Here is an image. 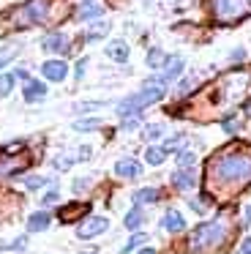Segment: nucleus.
<instances>
[{"label":"nucleus","mask_w":251,"mask_h":254,"mask_svg":"<svg viewBox=\"0 0 251 254\" xmlns=\"http://www.w3.org/2000/svg\"><path fill=\"white\" fill-rule=\"evenodd\" d=\"M164 134V126H158V123H150V126H145V131H142V137L147 139V142H153V139H158Z\"/></svg>","instance_id":"393cba45"},{"label":"nucleus","mask_w":251,"mask_h":254,"mask_svg":"<svg viewBox=\"0 0 251 254\" xmlns=\"http://www.w3.org/2000/svg\"><path fill=\"white\" fill-rule=\"evenodd\" d=\"M145 241H147V235H145V232H134V235H131V241L123 246V254H128L131 249H136L139 243H145Z\"/></svg>","instance_id":"c85d7f7f"},{"label":"nucleus","mask_w":251,"mask_h":254,"mask_svg":"<svg viewBox=\"0 0 251 254\" xmlns=\"http://www.w3.org/2000/svg\"><path fill=\"white\" fill-rule=\"evenodd\" d=\"M107 58L115 63H126L128 61V44L126 41H109L107 44Z\"/></svg>","instance_id":"ddd939ff"},{"label":"nucleus","mask_w":251,"mask_h":254,"mask_svg":"<svg viewBox=\"0 0 251 254\" xmlns=\"http://www.w3.org/2000/svg\"><path fill=\"white\" fill-rule=\"evenodd\" d=\"M30 164V159H27L25 153H11V150H0V181L3 178H11L16 175V172H22L25 167Z\"/></svg>","instance_id":"423d86ee"},{"label":"nucleus","mask_w":251,"mask_h":254,"mask_svg":"<svg viewBox=\"0 0 251 254\" xmlns=\"http://www.w3.org/2000/svg\"><path fill=\"white\" fill-rule=\"evenodd\" d=\"M55 202H58V186H52L47 194H44V199H41L44 208H47V205H55Z\"/></svg>","instance_id":"473e14b6"},{"label":"nucleus","mask_w":251,"mask_h":254,"mask_svg":"<svg viewBox=\"0 0 251 254\" xmlns=\"http://www.w3.org/2000/svg\"><path fill=\"white\" fill-rule=\"evenodd\" d=\"M136 254H156V249H142V252H136Z\"/></svg>","instance_id":"37998d69"},{"label":"nucleus","mask_w":251,"mask_h":254,"mask_svg":"<svg viewBox=\"0 0 251 254\" xmlns=\"http://www.w3.org/2000/svg\"><path fill=\"white\" fill-rule=\"evenodd\" d=\"M14 55H16V47H11V50L0 52V68H3V66H5V63H8V61H11V58H14Z\"/></svg>","instance_id":"e433bc0d"},{"label":"nucleus","mask_w":251,"mask_h":254,"mask_svg":"<svg viewBox=\"0 0 251 254\" xmlns=\"http://www.w3.org/2000/svg\"><path fill=\"white\" fill-rule=\"evenodd\" d=\"M41 74H44V79H49V82H63V79L68 77V63L47 61V63H41Z\"/></svg>","instance_id":"6e6552de"},{"label":"nucleus","mask_w":251,"mask_h":254,"mask_svg":"<svg viewBox=\"0 0 251 254\" xmlns=\"http://www.w3.org/2000/svg\"><path fill=\"white\" fill-rule=\"evenodd\" d=\"M85 189H90V178H76V181H74V191L82 194Z\"/></svg>","instance_id":"c9c22d12"},{"label":"nucleus","mask_w":251,"mask_h":254,"mask_svg":"<svg viewBox=\"0 0 251 254\" xmlns=\"http://www.w3.org/2000/svg\"><path fill=\"white\" fill-rule=\"evenodd\" d=\"M41 47L47 52H65L68 50V39H65L63 33H49L47 39L41 41Z\"/></svg>","instance_id":"dca6fc26"},{"label":"nucleus","mask_w":251,"mask_h":254,"mask_svg":"<svg viewBox=\"0 0 251 254\" xmlns=\"http://www.w3.org/2000/svg\"><path fill=\"white\" fill-rule=\"evenodd\" d=\"M196 161V153L194 150H178V164L180 167H191Z\"/></svg>","instance_id":"cd10ccee"},{"label":"nucleus","mask_w":251,"mask_h":254,"mask_svg":"<svg viewBox=\"0 0 251 254\" xmlns=\"http://www.w3.org/2000/svg\"><path fill=\"white\" fill-rule=\"evenodd\" d=\"M142 221H145V213H142V208L136 205V208H131L128 213H126L123 224L128 227V230H139V227H142Z\"/></svg>","instance_id":"4be33fe9"},{"label":"nucleus","mask_w":251,"mask_h":254,"mask_svg":"<svg viewBox=\"0 0 251 254\" xmlns=\"http://www.w3.org/2000/svg\"><path fill=\"white\" fill-rule=\"evenodd\" d=\"M22 96H25V101H38L47 96V85L38 82V79H27L25 88H22Z\"/></svg>","instance_id":"f8f14e48"},{"label":"nucleus","mask_w":251,"mask_h":254,"mask_svg":"<svg viewBox=\"0 0 251 254\" xmlns=\"http://www.w3.org/2000/svg\"><path fill=\"white\" fill-rule=\"evenodd\" d=\"M224 131L235 134L238 131V121H235V118H224Z\"/></svg>","instance_id":"4c0bfd02"},{"label":"nucleus","mask_w":251,"mask_h":254,"mask_svg":"<svg viewBox=\"0 0 251 254\" xmlns=\"http://www.w3.org/2000/svg\"><path fill=\"white\" fill-rule=\"evenodd\" d=\"M164 93H167V79L164 77H156V79H147V82H142L139 93H131L126 96L123 101H118V115L120 118H131V115H139L142 110H147L150 104H156V101L164 99Z\"/></svg>","instance_id":"7ed1b4c3"},{"label":"nucleus","mask_w":251,"mask_h":254,"mask_svg":"<svg viewBox=\"0 0 251 254\" xmlns=\"http://www.w3.org/2000/svg\"><path fill=\"white\" fill-rule=\"evenodd\" d=\"M98 126H101V121H98V118H87V121H76L74 123L76 131H93V128H98Z\"/></svg>","instance_id":"bb28decb"},{"label":"nucleus","mask_w":251,"mask_h":254,"mask_svg":"<svg viewBox=\"0 0 251 254\" xmlns=\"http://www.w3.org/2000/svg\"><path fill=\"white\" fill-rule=\"evenodd\" d=\"M164 61H167V55H164L158 47H153L150 52H147V58H145V63H147V68H161L164 66Z\"/></svg>","instance_id":"5701e85b"},{"label":"nucleus","mask_w":251,"mask_h":254,"mask_svg":"<svg viewBox=\"0 0 251 254\" xmlns=\"http://www.w3.org/2000/svg\"><path fill=\"white\" fill-rule=\"evenodd\" d=\"M87 210H90V205H87V202L65 205V208H60V221H74V219H79V216H85Z\"/></svg>","instance_id":"a211bd4d"},{"label":"nucleus","mask_w":251,"mask_h":254,"mask_svg":"<svg viewBox=\"0 0 251 254\" xmlns=\"http://www.w3.org/2000/svg\"><path fill=\"white\" fill-rule=\"evenodd\" d=\"M161 224H164L167 232H180L186 227V219H183V213H178V210H167V216L161 219Z\"/></svg>","instance_id":"6ab92c4d"},{"label":"nucleus","mask_w":251,"mask_h":254,"mask_svg":"<svg viewBox=\"0 0 251 254\" xmlns=\"http://www.w3.org/2000/svg\"><path fill=\"white\" fill-rule=\"evenodd\" d=\"M52 221V216L47 210H38V213H30L27 216V232H44Z\"/></svg>","instance_id":"2eb2a0df"},{"label":"nucleus","mask_w":251,"mask_h":254,"mask_svg":"<svg viewBox=\"0 0 251 254\" xmlns=\"http://www.w3.org/2000/svg\"><path fill=\"white\" fill-rule=\"evenodd\" d=\"M14 74H0V99H5V96L14 90Z\"/></svg>","instance_id":"b1692460"},{"label":"nucleus","mask_w":251,"mask_h":254,"mask_svg":"<svg viewBox=\"0 0 251 254\" xmlns=\"http://www.w3.org/2000/svg\"><path fill=\"white\" fill-rule=\"evenodd\" d=\"M246 115L251 118V101H249V104H246Z\"/></svg>","instance_id":"c03bdc74"},{"label":"nucleus","mask_w":251,"mask_h":254,"mask_svg":"<svg viewBox=\"0 0 251 254\" xmlns=\"http://www.w3.org/2000/svg\"><path fill=\"white\" fill-rule=\"evenodd\" d=\"M158 197H161V191H158V189H139V191H134V202L136 205L158 202Z\"/></svg>","instance_id":"412c9836"},{"label":"nucleus","mask_w":251,"mask_h":254,"mask_svg":"<svg viewBox=\"0 0 251 254\" xmlns=\"http://www.w3.org/2000/svg\"><path fill=\"white\" fill-rule=\"evenodd\" d=\"M44 183H47V181H44V178H38V175H30V178H25V186L30 189V191H33V189H41Z\"/></svg>","instance_id":"72a5a7b5"},{"label":"nucleus","mask_w":251,"mask_h":254,"mask_svg":"<svg viewBox=\"0 0 251 254\" xmlns=\"http://www.w3.org/2000/svg\"><path fill=\"white\" fill-rule=\"evenodd\" d=\"M172 186L180 189V191H188V189L196 186V172L191 167H180L178 172H172Z\"/></svg>","instance_id":"1a4fd4ad"},{"label":"nucleus","mask_w":251,"mask_h":254,"mask_svg":"<svg viewBox=\"0 0 251 254\" xmlns=\"http://www.w3.org/2000/svg\"><path fill=\"white\" fill-rule=\"evenodd\" d=\"M161 68H164V74H161V77L169 82V79H175V77H180V74H183L186 63H183V58H178V55H175V58H167Z\"/></svg>","instance_id":"4468645a"},{"label":"nucleus","mask_w":251,"mask_h":254,"mask_svg":"<svg viewBox=\"0 0 251 254\" xmlns=\"http://www.w3.org/2000/svg\"><path fill=\"white\" fill-rule=\"evenodd\" d=\"M14 77H19V79H25V82H27V79H30V74H27L25 68H16V74H14Z\"/></svg>","instance_id":"a19ab883"},{"label":"nucleus","mask_w":251,"mask_h":254,"mask_svg":"<svg viewBox=\"0 0 251 254\" xmlns=\"http://www.w3.org/2000/svg\"><path fill=\"white\" fill-rule=\"evenodd\" d=\"M207 183L213 191H238L246 183H251V148L232 145L224 148L207 161Z\"/></svg>","instance_id":"f257e3e1"},{"label":"nucleus","mask_w":251,"mask_h":254,"mask_svg":"<svg viewBox=\"0 0 251 254\" xmlns=\"http://www.w3.org/2000/svg\"><path fill=\"white\" fill-rule=\"evenodd\" d=\"M115 175L118 178H139L142 175V164L136 159H120L115 164Z\"/></svg>","instance_id":"9b49d317"},{"label":"nucleus","mask_w":251,"mask_h":254,"mask_svg":"<svg viewBox=\"0 0 251 254\" xmlns=\"http://www.w3.org/2000/svg\"><path fill=\"white\" fill-rule=\"evenodd\" d=\"M27 246V238H16V241L11 243H0V249H11V252H19V249Z\"/></svg>","instance_id":"7c9ffc66"},{"label":"nucleus","mask_w":251,"mask_h":254,"mask_svg":"<svg viewBox=\"0 0 251 254\" xmlns=\"http://www.w3.org/2000/svg\"><path fill=\"white\" fill-rule=\"evenodd\" d=\"M123 131H134V128H139V115H131V118H123Z\"/></svg>","instance_id":"2f4dec72"},{"label":"nucleus","mask_w":251,"mask_h":254,"mask_svg":"<svg viewBox=\"0 0 251 254\" xmlns=\"http://www.w3.org/2000/svg\"><path fill=\"white\" fill-rule=\"evenodd\" d=\"M167 153H169V150L164 148V145H150V148L145 150V161H147V164H153V167H158V164H164Z\"/></svg>","instance_id":"aec40b11"},{"label":"nucleus","mask_w":251,"mask_h":254,"mask_svg":"<svg viewBox=\"0 0 251 254\" xmlns=\"http://www.w3.org/2000/svg\"><path fill=\"white\" fill-rule=\"evenodd\" d=\"M210 14L221 25L238 22L251 17V0H210Z\"/></svg>","instance_id":"39448f33"},{"label":"nucleus","mask_w":251,"mask_h":254,"mask_svg":"<svg viewBox=\"0 0 251 254\" xmlns=\"http://www.w3.org/2000/svg\"><path fill=\"white\" fill-rule=\"evenodd\" d=\"M194 82H196L194 77H186V79H180V85H178V96H186V93H191V88H194Z\"/></svg>","instance_id":"c756f323"},{"label":"nucleus","mask_w":251,"mask_h":254,"mask_svg":"<svg viewBox=\"0 0 251 254\" xmlns=\"http://www.w3.org/2000/svg\"><path fill=\"white\" fill-rule=\"evenodd\" d=\"M85 68H87V58H82V61L76 63V79H82V77H85Z\"/></svg>","instance_id":"58836bf2"},{"label":"nucleus","mask_w":251,"mask_h":254,"mask_svg":"<svg viewBox=\"0 0 251 254\" xmlns=\"http://www.w3.org/2000/svg\"><path fill=\"white\" fill-rule=\"evenodd\" d=\"M109 19H93V25L87 28V33H85V39L87 41H98V39H104V36L109 33Z\"/></svg>","instance_id":"f3484780"},{"label":"nucleus","mask_w":251,"mask_h":254,"mask_svg":"<svg viewBox=\"0 0 251 254\" xmlns=\"http://www.w3.org/2000/svg\"><path fill=\"white\" fill-rule=\"evenodd\" d=\"M14 28H33V25L49 22L52 17V0H27L14 14Z\"/></svg>","instance_id":"20e7f679"},{"label":"nucleus","mask_w":251,"mask_h":254,"mask_svg":"<svg viewBox=\"0 0 251 254\" xmlns=\"http://www.w3.org/2000/svg\"><path fill=\"white\" fill-rule=\"evenodd\" d=\"M101 14H104V6L96 3V0H82V6L76 8V19H82V22H93Z\"/></svg>","instance_id":"9d476101"},{"label":"nucleus","mask_w":251,"mask_h":254,"mask_svg":"<svg viewBox=\"0 0 251 254\" xmlns=\"http://www.w3.org/2000/svg\"><path fill=\"white\" fill-rule=\"evenodd\" d=\"M229 241V221L227 219H213L199 224L188 238V249L194 254H216L224 243Z\"/></svg>","instance_id":"f03ea898"},{"label":"nucleus","mask_w":251,"mask_h":254,"mask_svg":"<svg viewBox=\"0 0 251 254\" xmlns=\"http://www.w3.org/2000/svg\"><path fill=\"white\" fill-rule=\"evenodd\" d=\"M240 252H243V254H251V238H246V241L240 243Z\"/></svg>","instance_id":"ea45409f"},{"label":"nucleus","mask_w":251,"mask_h":254,"mask_svg":"<svg viewBox=\"0 0 251 254\" xmlns=\"http://www.w3.org/2000/svg\"><path fill=\"white\" fill-rule=\"evenodd\" d=\"M74 161L76 159H71V156H58V159H55V167H58V170H68Z\"/></svg>","instance_id":"f704fd0d"},{"label":"nucleus","mask_w":251,"mask_h":254,"mask_svg":"<svg viewBox=\"0 0 251 254\" xmlns=\"http://www.w3.org/2000/svg\"><path fill=\"white\" fill-rule=\"evenodd\" d=\"M101 107H107V101H82V104L74 107V112H96Z\"/></svg>","instance_id":"a878e982"},{"label":"nucleus","mask_w":251,"mask_h":254,"mask_svg":"<svg viewBox=\"0 0 251 254\" xmlns=\"http://www.w3.org/2000/svg\"><path fill=\"white\" fill-rule=\"evenodd\" d=\"M107 227H109L107 216H87V219L76 227V238H82V241L96 238V235H101V232H107Z\"/></svg>","instance_id":"0eeeda50"},{"label":"nucleus","mask_w":251,"mask_h":254,"mask_svg":"<svg viewBox=\"0 0 251 254\" xmlns=\"http://www.w3.org/2000/svg\"><path fill=\"white\" fill-rule=\"evenodd\" d=\"M243 224H251V205L243 210Z\"/></svg>","instance_id":"79ce46f5"}]
</instances>
